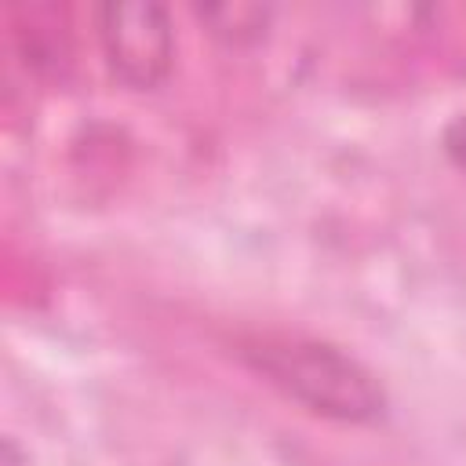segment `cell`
<instances>
[{"label":"cell","mask_w":466,"mask_h":466,"mask_svg":"<svg viewBox=\"0 0 466 466\" xmlns=\"http://www.w3.org/2000/svg\"><path fill=\"white\" fill-rule=\"evenodd\" d=\"M240 357L273 390L331 422H375L386 415V386L350 350L306 335H255Z\"/></svg>","instance_id":"cell-1"},{"label":"cell","mask_w":466,"mask_h":466,"mask_svg":"<svg viewBox=\"0 0 466 466\" xmlns=\"http://www.w3.org/2000/svg\"><path fill=\"white\" fill-rule=\"evenodd\" d=\"M4 466H18V455H15V441L11 437L4 441Z\"/></svg>","instance_id":"cell-5"},{"label":"cell","mask_w":466,"mask_h":466,"mask_svg":"<svg viewBox=\"0 0 466 466\" xmlns=\"http://www.w3.org/2000/svg\"><path fill=\"white\" fill-rule=\"evenodd\" d=\"M102 58L127 91H157L175 66L171 11L157 0H113L95 11Z\"/></svg>","instance_id":"cell-2"},{"label":"cell","mask_w":466,"mask_h":466,"mask_svg":"<svg viewBox=\"0 0 466 466\" xmlns=\"http://www.w3.org/2000/svg\"><path fill=\"white\" fill-rule=\"evenodd\" d=\"M441 149H444V157L466 175V113H455V116L444 124V131H441Z\"/></svg>","instance_id":"cell-4"},{"label":"cell","mask_w":466,"mask_h":466,"mask_svg":"<svg viewBox=\"0 0 466 466\" xmlns=\"http://www.w3.org/2000/svg\"><path fill=\"white\" fill-rule=\"evenodd\" d=\"M197 15L226 44H251L266 33V22H269V7H258V4H204L197 7Z\"/></svg>","instance_id":"cell-3"}]
</instances>
